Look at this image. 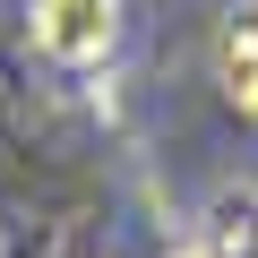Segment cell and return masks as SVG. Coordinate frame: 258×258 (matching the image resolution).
Returning <instances> with one entry per match:
<instances>
[{"mask_svg":"<svg viewBox=\"0 0 258 258\" xmlns=\"http://www.w3.org/2000/svg\"><path fill=\"white\" fill-rule=\"evenodd\" d=\"M26 9H35L43 60H60V69H95L120 43V0H26Z\"/></svg>","mask_w":258,"mask_h":258,"instance_id":"6da1fadb","label":"cell"},{"mask_svg":"<svg viewBox=\"0 0 258 258\" xmlns=\"http://www.w3.org/2000/svg\"><path fill=\"white\" fill-rule=\"evenodd\" d=\"M215 86L241 120H258V0L224 9V35H215Z\"/></svg>","mask_w":258,"mask_h":258,"instance_id":"7a4b0ae2","label":"cell"},{"mask_svg":"<svg viewBox=\"0 0 258 258\" xmlns=\"http://www.w3.org/2000/svg\"><path fill=\"white\" fill-rule=\"evenodd\" d=\"M207 258H258V189H224L207 207Z\"/></svg>","mask_w":258,"mask_h":258,"instance_id":"3957f363","label":"cell"}]
</instances>
